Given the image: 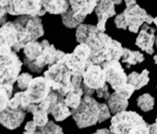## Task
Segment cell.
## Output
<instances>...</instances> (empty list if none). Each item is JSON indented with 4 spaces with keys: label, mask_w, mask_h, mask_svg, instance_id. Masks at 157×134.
Wrapping results in <instances>:
<instances>
[{
    "label": "cell",
    "mask_w": 157,
    "mask_h": 134,
    "mask_svg": "<svg viewBox=\"0 0 157 134\" xmlns=\"http://www.w3.org/2000/svg\"><path fill=\"white\" fill-rule=\"evenodd\" d=\"M85 43L91 49L90 60L94 64L103 65L113 60H121L124 48L117 40L112 39L105 32L97 30L88 36Z\"/></svg>",
    "instance_id": "obj_1"
},
{
    "label": "cell",
    "mask_w": 157,
    "mask_h": 134,
    "mask_svg": "<svg viewBox=\"0 0 157 134\" xmlns=\"http://www.w3.org/2000/svg\"><path fill=\"white\" fill-rule=\"evenodd\" d=\"M111 132L114 134H147L149 124L136 111H121L111 117Z\"/></svg>",
    "instance_id": "obj_2"
},
{
    "label": "cell",
    "mask_w": 157,
    "mask_h": 134,
    "mask_svg": "<svg viewBox=\"0 0 157 134\" xmlns=\"http://www.w3.org/2000/svg\"><path fill=\"white\" fill-rule=\"evenodd\" d=\"M17 27L19 40L16 46L13 48L15 52L24 49L29 42L37 41L44 34L42 19L37 15H21L14 20Z\"/></svg>",
    "instance_id": "obj_3"
},
{
    "label": "cell",
    "mask_w": 157,
    "mask_h": 134,
    "mask_svg": "<svg viewBox=\"0 0 157 134\" xmlns=\"http://www.w3.org/2000/svg\"><path fill=\"white\" fill-rule=\"evenodd\" d=\"M11 47L0 44V84H14L22 70V63Z\"/></svg>",
    "instance_id": "obj_4"
},
{
    "label": "cell",
    "mask_w": 157,
    "mask_h": 134,
    "mask_svg": "<svg viewBox=\"0 0 157 134\" xmlns=\"http://www.w3.org/2000/svg\"><path fill=\"white\" fill-rule=\"evenodd\" d=\"M44 75L50 80L52 91L58 92L61 96L65 97L67 93L76 88L71 83L72 74L62 60L48 67Z\"/></svg>",
    "instance_id": "obj_5"
},
{
    "label": "cell",
    "mask_w": 157,
    "mask_h": 134,
    "mask_svg": "<svg viewBox=\"0 0 157 134\" xmlns=\"http://www.w3.org/2000/svg\"><path fill=\"white\" fill-rule=\"evenodd\" d=\"M72 110V117L77 127L87 128L99 123L100 104L92 95H84L80 105Z\"/></svg>",
    "instance_id": "obj_6"
},
{
    "label": "cell",
    "mask_w": 157,
    "mask_h": 134,
    "mask_svg": "<svg viewBox=\"0 0 157 134\" xmlns=\"http://www.w3.org/2000/svg\"><path fill=\"white\" fill-rule=\"evenodd\" d=\"M44 0H0V5L7 9L12 16L37 15L43 9Z\"/></svg>",
    "instance_id": "obj_7"
},
{
    "label": "cell",
    "mask_w": 157,
    "mask_h": 134,
    "mask_svg": "<svg viewBox=\"0 0 157 134\" xmlns=\"http://www.w3.org/2000/svg\"><path fill=\"white\" fill-rule=\"evenodd\" d=\"M123 13L125 18L128 31L134 34L138 33L140 27H142L144 23L150 25L154 22V18L150 14H147V12L137 3L125 7Z\"/></svg>",
    "instance_id": "obj_8"
},
{
    "label": "cell",
    "mask_w": 157,
    "mask_h": 134,
    "mask_svg": "<svg viewBox=\"0 0 157 134\" xmlns=\"http://www.w3.org/2000/svg\"><path fill=\"white\" fill-rule=\"evenodd\" d=\"M106 74L107 83L116 91L117 88L128 83V75H125L123 66L119 60H113L102 65Z\"/></svg>",
    "instance_id": "obj_9"
},
{
    "label": "cell",
    "mask_w": 157,
    "mask_h": 134,
    "mask_svg": "<svg viewBox=\"0 0 157 134\" xmlns=\"http://www.w3.org/2000/svg\"><path fill=\"white\" fill-rule=\"evenodd\" d=\"M52 91L50 80L44 75L33 79L25 91L32 104H40Z\"/></svg>",
    "instance_id": "obj_10"
},
{
    "label": "cell",
    "mask_w": 157,
    "mask_h": 134,
    "mask_svg": "<svg viewBox=\"0 0 157 134\" xmlns=\"http://www.w3.org/2000/svg\"><path fill=\"white\" fill-rule=\"evenodd\" d=\"M106 83V74L103 67L101 65L94 64L89 60L86 70L83 74V83L96 91L102 87Z\"/></svg>",
    "instance_id": "obj_11"
},
{
    "label": "cell",
    "mask_w": 157,
    "mask_h": 134,
    "mask_svg": "<svg viewBox=\"0 0 157 134\" xmlns=\"http://www.w3.org/2000/svg\"><path fill=\"white\" fill-rule=\"evenodd\" d=\"M156 32L157 30L150 27L149 24L144 23L142 25L141 30L138 32L136 40V45L141 51L145 52L148 55H153Z\"/></svg>",
    "instance_id": "obj_12"
},
{
    "label": "cell",
    "mask_w": 157,
    "mask_h": 134,
    "mask_svg": "<svg viewBox=\"0 0 157 134\" xmlns=\"http://www.w3.org/2000/svg\"><path fill=\"white\" fill-rule=\"evenodd\" d=\"M116 4L113 0H100L95 8V13L98 18L97 28L102 32L106 31L107 20L111 17L116 16Z\"/></svg>",
    "instance_id": "obj_13"
},
{
    "label": "cell",
    "mask_w": 157,
    "mask_h": 134,
    "mask_svg": "<svg viewBox=\"0 0 157 134\" xmlns=\"http://www.w3.org/2000/svg\"><path fill=\"white\" fill-rule=\"evenodd\" d=\"M26 112L25 110L13 109L7 106L4 110L0 111V122L8 129H16L23 123Z\"/></svg>",
    "instance_id": "obj_14"
},
{
    "label": "cell",
    "mask_w": 157,
    "mask_h": 134,
    "mask_svg": "<svg viewBox=\"0 0 157 134\" xmlns=\"http://www.w3.org/2000/svg\"><path fill=\"white\" fill-rule=\"evenodd\" d=\"M69 3L74 17L82 23L85 18L95 11L98 0H69Z\"/></svg>",
    "instance_id": "obj_15"
},
{
    "label": "cell",
    "mask_w": 157,
    "mask_h": 134,
    "mask_svg": "<svg viewBox=\"0 0 157 134\" xmlns=\"http://www.w3.org/2000/svg\"><path fill=\"white\" fill-rule=\"evenodd\" d=\"M19 40L17 27L14 22H6L0 29V44L7 45L12 49L16 46Z\"/></svg>",
    "instance_id": "obj_16"
},
{
    "label": "cell",
    "mask_w": 157,
    "mask_h": 134,
    "mask_svg": "<svg viewBox=\"0 0 157 134\" xmlns=\"http://www.w3.org/2000/svg\"><path fill=\"white\" fill-rule=\"evenodd\" d=\"M42 42L44 44V50L42 53V56L48 67L52 66L56 64V63L60 62L66 55L62 51L56 50V47L48 43V40H43Z\"/></svg>",
    "instance_id": "obj_17"
},
{
    "label": "cell",
    "mask_w": 157,
    "mask_h": 134,
    "mask_svg": "<svg viewBox=\"0 0 157 134\" xmlns=\"http://www.w3.org/2000/svg\"><path fill=\"white\" fill-rule=\"evenodd\" d=\"M88 61H84L82 59H80V58H78L74 53L66 54L63 59H62V62H63L67 66V68L70 70L72 75H83L85 70H86Z\"/></svg>",
    "instance_id": "obj_18"
},
{
    "label": "cell",
    "mask_w": 157,
    "mask_h": 134,
    "mask_svg": "<svg viewBox=\"0 0 157 134\" xmlns=\"http://www.w3.org/2000/svg\"><path fill=\"white\" fill-rule=\"evenodd\" d=\"M43 8L50 14H63L70 8L69 0H44Z\"/></svg>",
    "instance_id": "obj_19"
},
{
    "label": "cell",
    "mask_w": 157,
    "mask_h": 134,
    "mask_svg": "<svg viewBox=\"0 0 157 134\" xmlns=\"http://www.w3.org/2000/svg\"><path fill=\"white\" fill-rule=\"evenodd\" d=\"M51 113L52 114L53 118L56 119V121H63L68 116L72 115V110L65 104L64 97L61 96L59 100L57 101V104L52 108Z\"/></svg>",
    "instance_id": "obj_20"
},
{
    "label": "cell",
    "mask_w": 157,
    "mask_h": 134,
    "mask_svg": "<svg viewBox=\"0 0 157 134\" xmlns=\"http://www.w3.org/2000/svg\"><path fill=\"white\" fill-rule=\"evenodd\" d=\"M32 102L30 101L28 95L25 91H22L20 92H17L14 95L8 104V107L13 109H22L28 112V108Z\"/></svg>",
    "instance_id": "obj_21"
},
{
    "label": "cell",
    "mask_w": 157,
    "mask_h": 134,
    "mask_svg": "<svg viewBox=\"0 0 157 134\" xmlns=\"http://www.w3.org/2000/svg\"><path fill=\"white\" fill-rule=\"evenodd\" d=\"M108 105H109L112 113H118L121 111H124L128 108V100L127 98H124L119 95L116 91L114 93H111L110 97L108 98Z\"/></svg>",
    "instance_id": "obj_22"
},
{
    "label": "cell",
    "mask_w": 157,
    "mask_h": 134,
    "mask_svg": "<svg viewBox=\"0 0 157 134\" xmlns=\"http://www.w3.org/2000/svg\"><path fill=\"white\" fill-rule=\"evenodd\" d=\"M28 112L33 114V120L38 126H44L48 122V112L43 109L39 104H31L28 108Z\"/></svg>",
    "instance_id": "obj_23"
},
{
    "label": "cell",
    "mask_w": 157,
    "mask_h": 134,
    "mask_svg": "<svg viewBox=\"0 0 157 134\" xmlns=\"http://www.w3.org/2000/svg\"><path fill=\"white\" fill-rule=\"evenodd\" d=\"M121 61L124 64L128 65V68L131 66H134L140 64L144 61V55L140 51H132L128 48H124L123 56L121 58Z\"/></svg>",
    "instance_id": "obj_24"
},
{
    "label": "cell",
    "mask_w": 157,
    "mask_h": 134,
    "mask_svg": "<svg viewBox=\"0 0 157 134\" xmlns=\"http://www.w3.org/2000/svg\"><path fill=\"white\" fill-rule=\"evenodd\" d=\"M149 71L148 70H143L141 74H138L137 71H132L128 75V83L133 84L136 89H140L141 87H145L149 83Z\"/></svg>",
    "instance_id": "obj_25"
},
{
    "label": "cell",
    "mask_w": 157,
    "mask_h": 134,
    "mask_svg": "<svg viewBox=\"0 0 157 134\" xmlns=\"http://www.w3.org/2000/svg\"><path fill=\"white\" fill-rule=\"evenodd\" d=\"M44 50V44L43 42H38V41H32L29 42L26 45L23 49L25 58L29 60H36L38 57L42 55Z\"/></svg>",
    "instance_id": "obj_26"
},
{
    "label": "cell",
    "mask_w": 157,
    "mask_h": 134,
    "mask_svg": "<svg viewBox=\"0 0 157 134\" xmlns=\"http://www.w3.org/2000/svg\"><path fill=\"white\" fill-rule=\"evenodd\" d=\"M83 95H84V92H83L82 87H76L72 91L67 93L66 96L64 97V101L71 109H75L80 105V104H81Z\"/></svg>",
    "instance_id": "obj_27"
},
{
    "label": "cell",
    "mask_w": 157,
    "mask_h": 134,
    "mask_svg": "<svg viewBox=\"0 0 157 134\" xmlns=\"http://www.w3.org/2000/svg\"><path fill=\"white\" fill-rule=\"evenodd\" d=\"M97 30H99L97 28V26L90 25V24H80L76 28V33H75L76 41L78 43H85L88 36L92 32H95Z\"/></svg>",
    "instance_id": "obj_28"
},
{
    "label": "cell",
    "mask_w": 157,
    "mask_h": 134,
    "mask_svg": "<svg viewBox=\"0 0 157 134\" xmlns=\"http://www.w3.org/2000/svg\"><path fill=\"white\" fill-rule=\"evenodd\" d=\"M13 93V84H0V111H2L8 106Z\"/></svg>",
    "instance_id": "obj_29"
},
{
    "label": "cell",
    "mask_w": 157,
    "mask_h": 134,
    "mask_svg": "<svg viewBox=\"0 0 157 134\" xmlns=\"http://www.w3.org/2000/svg\"><path fill=\"white\" fill-rule=\"evenodd\" d=\"M60 97H61V95H59V93L55 91H52L50 93H48V95L46 98H44V100H42L41 102H40L39 104H40V106H41L43 109L47 110L48 113H51L52 108L57 104V101L59 100Z\"/></svg>",
    "instance_id": "obj_30"
},
{
    "label": "cell",
    "mask_w": 157,
    "mask_h": 134,
    "mask_svg": "<svg viewBox=\"0 0 157 134\" xmlns=\"http://www.w3.org/2000/svg\"><path fill=\"white\" fill-rule=\"evenodd\" d=\"M136 102H137V106L140 107L142 111L147 112V111H150L153 109L154 104H155V99L151 95H149V93H143V95L137 97Z\"/></svg>",
    "instance_id": "obj_31"
},
{
    "label": "cell",
    "mask_w": 157,
    "mask_h": 134,
    "mask_svg": "<svg viewBox=\"0 0 157 134\" xmlns=\"http://www.w3.org/2000/svg\"><path fill=\"white\" fill-rule=\"evenodd\" d=\"M61 21H62V24H63L66 28H69V29L77 28L80 24H82L81 22L78 21L74 17L73 11L71 8H69L66 12L63 13V14H61Z\"/></svg>",
    "instance_id": "obj_32"
},
{
    "label": "cell",
    "mask_w": 157,
    "mask_h": 134,
    "mask_svg": "<svg viewBox=\"0 0 157 134\" xmlns=\"http://www.w3.org/2000/svg\"><path fill=\"white\" fill-rule=\"evenodd\" d=\"M37 133H40V134H44V133L61 134V133H63V130H62V128L59 126V125H57L55 122L48 120V122L44 125V126H38Z\"/></svg>",
    "instance_id": "obj_33"
},
{
    "label": "cell",
    "mask_w": 157,
    "mask_h": 134,
    "mask_svg": "<svg viewBox=\"0 0 157 134\" xmlns=\"http://www.w3.org/2000/svg\"><path fill=\"white\" fill-rule=\"evenodd\" d=\"M73 53L80 59L84 61H88L91 56V49L89 45L86 43H79L78 46H76Z\"/></svg>",
    "instance_id": "obj_34"
},
{
    "label": "cell",
    "mask_w": 157,
    "mask_h": 134,
    "mask_svg": "<svg viewBox=\"0 0 157 134\" xmlns=\"http://www.w3.org/2000/svg\"><path fill=\"white\" fill-rule=\"evenodd\" d=\"M134 91H136V87H134L133 84H132V83H124V86L120 87L119 88H117L115 91L122 97L128 99V98L132 95V93L134 92Z\"/></svg>",
    "instance_id": "obj_35"
},
{
    "label": "cell",
    "mask_w": 157,
    "mask_h": 134,
    "mask_svg": "<svg viewBox=\"0 0 157 134\" xmlns=\"http://www.w3.org/2000/svg\"><path fill=\"white\" fill-rule=\"evenodd\" d=\"M34 78L32 77V75L29 73H23L19 75V77L17 79V86L19 87L21 91H26L27 87H28L29 83H31Z\"/></svg>",
    "instance_id": "obj_36"
},
{
    "label": "cell",
    "mask_w": 157,
    "mask_h": 134,
    "mask_svg": "<svg viewBox=\"0 0 157 134\" xmlns=\"http://www.w3.org/2000/svg\"><path fill=\"white\" fill-rule=\"evenodd\" d=\"M112 111L110 107L106 104H100V117H99V123H102L106 120L111 118Z\"/></svg>",
    "instance_id": "obj_37"
},
{
    "label": "cell",
    "mask_w": 157,
    "mask_h": 134,
    "mask_svg": "<svg viewBox=\"0 0 157 134\" xmlns=\"http://www.w3.org/2000/svg\"><path fill=\"white\" fill-rule=\"evenodd\" d=\"M115 25L118 29H123V30L128 29V25H127V22H125V18H124V15L123 12L120 13L118 15H116Z\"/></svg>",
    "instance_id": "obj_38"
},
{
    "label": "cell",
    "mask_w": 157,
    "mask_h": 134,
    "mask_svg": "<svg viewBox=\"0 0 157 134\" xmlns=\"http://www.w3.org/2000/svg\"><path fill=\"white\" fill-rule=\"evenodd\" d=\"M109 86H108V83H106L104 86L102 87L96 89V93L99 98H104V99L108 100V98L110 97L111 93H110V91H109Z\"/></svg>",
    "instance_id": "obj_39"
},
{
    "label": "cell",
    "mask_w": 157,
    "mask_h": 134,
    "mask_svg": "<svg viewBox=\"0 0 157 134\" xmlns=\"http://www.w3.org/2000/svg\"><path fill=\"white\" fill-rule=\"evenodd\" d=\"M37 129H38V125L35 123V121H29L27 122L26 126H25V133H37Z\"/></svg>",
    "instance_id": "obj_40"
},
{
    "label": "cell",
    "mask_w": 157,
    "mask_h": 134,
    "mask_svg": "<svg viewBox=\"0 0 157 134\" xmlns=\"http://www.w3.org/2000/svg\"><path fill=\"white\" fill-rule=\"evenodd\" d=\"M81 87H82V89H83L84 95H93L94 93L96 92L95 89H93V88H91V87H89L88 86H86V84L83 83H82V84H81Z\"/></svg>",
    "instance_id": "obj_41"
},
{
    "label": "cell",
    "mask_w": 157,
    "mask_h": 134,
    "mask_svg": "<svg viewBox=\"0 0 157 134\" xmlns=\"http://www.w3.org/2000/svg\"><path fill=\"white\" fill-rule=\"evenodd\" d=\"M149 133H156L157 134V116L154 123L149 124Z\"/></svg>",
    "instance_id": "obj_42"
},
{
    "label": "cell",
    "mask_w": 157,
    "mask_h": 134,
    "mask_svg": "<svg viewBox=\"0 0 157 134\" xmlns=\"http://www.w3.org/2000/svg\"><path fill=\"white\" fill-rule=\"evenodd\" d=\"M125 3V6H131L133 5V4H136V0H124Z\"/></svg>",
    "instance_id": "obj_43"
},
{
    "label": "cell",
    "mask_w": 157,
    "mask_h": 134,
    "mask_svg": "<svg viewBox=\"0 0 157 134\" xmlns=\"http://www.w3.org/2000/svg\"><path fill=\"white\" fill-rule=\"evenodd\" d=\"M96 133H112L111 132V129L109 128H103V129H99V130H97Z\"/></svg>",
    "instance_id": "obj_44"
},
{
    "label": "cell",
    "mask_w": 157,
    "mask_h": 134,
    "mask_svg": "<svg viewBox=\"0 0 157 134\" xmlns=\"http://www.w3.org/2000/svg\"><path fill=\"white\" fill-rule=\"evenodd\" d=\"M113 1H114V3L116 4V5H120V4L122 3L124 0H113Z\"/></svg>",
    "instance_id": "obj_45"
},
{
    "label": "cell",
    "mask_w": 157,
    "mask_h": 134,
    "mask_svg": "<svg viewBox=\"0 0 157 134\" xmlns=\"http://www.w3.org/2000/svg\"><path fill=\"white\" fill-rule=\"evenodd\" d=\"M153 61H154V63L157 65V55H155L154 57H153Z\"/></svg>",
    "instance_id": "obj_46"
},
{
    "label": "cell",
    "mask_w": 157,
    "mask_h": 134,
    "mask_svg": "<svg viewBox=\"0 0 157 134\" xmlns=\"http://www.w3.org/2000/svg\"><path fill=\"white\" fill-rule=\"evenodd\" d=\"M155 46L157 47V35H156V39H155Z\"/></svg>",
    "instance_id": "obj_47"
},
{
    "label": "cell",
    "mask_w": 157,
    "mask_h": 134,
    "mask_svg": "<svg viewBox=\"0 0 157 134\" xmlns=\"http://www.w3.org/2000/svg\"><path fill=\"white\" fill-rule=\"evenodd\" d=\"M98 1H100V0H98Z\"/></svg>",
    "instance_id": "obj_48"
}]
</instances>
